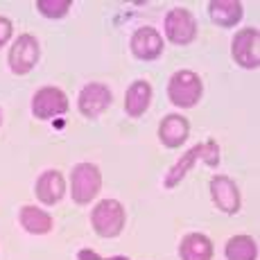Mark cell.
<instances>
[{
	"label": "cell",
	"instance_id": "cell-1",
	"mask_svg": "<svg viewBox=\"0 0 260 260\" xmlns=\"http://www.w3.org/2000/svg\"><path fill=\"white\" fill-rule=\"evenodd\" d=\"M199 158H202L206 166H211V168L217 166V163H219V147H217V143H215V141H206V143H197L194 147H190L188 152L168 170L166 179H163V186H166V188L179 186V183L188 177V172L192 170V166L199 161Z\"/></svg>",
	"mask_w": 260,
	"mask_h": 260
},
{
	"label": "cell",
	"instance_id": "cell-2",
	"mask_svg": "<svg viewBox=\"0 0 260 260\" xmlns=\"http://www.w3.org/2000/svg\"><path fill=\"white\" fill-rule=\"evenodd\" d=\"M204 86L197 73L192 71H177L168 82V98L174 107L190 109L202 100Z\"/></svg>",
	"mask_w": 260,
	"mask_h": 260
},
{
	"label": "cell",
	"instance_id": "cell-3",
	"mask_svg": "<svg viewBox=\"0 0 260 260\" xmlns=\"http://www.w3.org/2000/svg\"><path fill=\"white\" fill-rule=\"evenodd\" d=\"M102 190V174L93 163H77L71 172V194L79 206L91 204Z\"/></svg>",
	"mask_w": 260,
	"mask_h": 260
},
{
	"label": "cell",
	"instance_id": "cell-4",
	"mask_svg": "<svg viewBox=\"0 0 260 260\" xmlns=\"http://www.w3.org/2000/svg\"><path fill=\"white\" fill-rule=\"evenodd\" d=\"M124 206L118 199H102L91 213V224L100 238H118L124 229Z\"/></svg>",
	"mask_w": 260,
	"mask_h": 260
},
{
	"label": "cell",
	"instance_id": "cell-5",
	"mask_svg": "<svg viewBox=\"0 0 260 260\" xmlns=\"http://www.w3.org/2000/svg\"><path fill=\"white\" fill-rule=\"evenodd\" d=\"M163 27H166L168 41L174 43V46H188V43H192L197 39V21L183 7L170 9Z\"/></svg>",
	"mask_w": 260,
	"mask_h": 260
},
{
	"label": "cell",
	"instance_id": "cell-6",
	"mask_svg": "<svg viewBox=\"0 0 260 260\" xmlns=\"http://www.w3.org/2000/svg\"><path fill=\"white\" fill-rule=\"evenodd\" d=\"M231 54L242 68H258L260 66V32L256 27H244L233 37Z\"/></svg>",
	"mask_w": 260,
	"mask_h": 260
},
{
	"label": "cell",
	"instance_id": "cell-7",
	"mask_svg": "<svg viewBox=\"0 0 260 260\" xmlns=\"http://www.w3.org/2000/svg\"><path fill=\"white\" fill-rule=\"evenodd\" d=\"M68 95L57 86H43L34 93L32 98V113L39 120H50V118H57L63 116L68 111Z\"/></svg>",
	"mask_w": 260,
	"mask_h": 260
},
{
	"label": "cell",
	"instance_id": "cell-8",
	"mask_svg": "<svg viewBox=\"0 0 260 260\" xmlns=\"http://www.w3.org/2000/svg\"><path fill=\"white\" fill-rule=\"evenodd\" d=\"M113 98H111V88L107 84H100V82H91L79 91L77 98V107L82 111V116L86 118H98L111 107Z\"/></svg>",
	"mask_w": 260,
	"mask_h": 260
},
{
	"label": "cell",
	"instance_id": "cell-9",
	"mask_svg": "<svg viewBox=\"0 0 260 260\" xmlns=\"http://www.w3.org/2000/svg\"><path fill=\"white\" fill-rule=\"evenodd\" d=\"M39 61V41L32 34H21L9 50V68L14 75H27Z\"/></svg>",
	"mask_w": 260,
	"mask_h": 260
},
{
	"label": "cell",
	"instance_id": "cell-10",
	"mask_svg": "<svg viewBox=\"0 0 260 260\" xmlns=\"http://www.w3.org/2000/svg\"><path fill=\"white\" fill-rule=\"evenodd\" d=\"M211 197L213 204L226 215H236L240 211V190L236 186V181L224 174L211 179Z\"/></svg>",
	"mask_w": 260,
	"mask_h": 260
},
{
	"label": "cell",
	"instance_id": "cell-11",
	"mask_svg": "<svg viewBox=\"0 0 260 260\" xmlns=\"http://www.w3.org/2000/svg\"><path fill=\"white\" fill-rule=\"evenodd\" d=\"M129 46H132V52L136 59L154 61V59H158L163 52V37L154 27H138L136 32L132 34Z\"/></svg>",
	"mask_w": 260,
	"mask_h": 260
},
{
	"label": "cell",
	"instance_id": "cell-12",
	"mask_svg": "<svg viewBox=\"0 0 260 260\" xmlns=\"http://www.w3.org/2000/svg\"><path fill=\"white\" fill-rule=\"evenodd\" d=\"M37 199L46 206H54L57 202H61L63 192H66V181H63V174L59 170H46L41 177L37 179V186H34Z\"/></svg>",
	"mask_w": 260,
	"mask_h": 260
},
{
	"label": "cell",
	"instance_id": "cell-13",
	"mask_svg": "<svg viewBox=\"0 0 260 260\" xmlns=\"http://www.w3.org/2000/svg\"><path fill=\"white\" fill-rule=\"evenodd\" d=\"M188 134H190V122L179 113H170L158 124V141L170 149L181 147L188 141Z\"/></svg>",
	"mask_w": 260,
	"mask_h": 260
},
{
	"label": "cell",
	"instance_id": "cell-14",
	"mask_svg": "<svg viewBox=\"0 0 260 260\" xmlns=\"http://www.w3.org/2000/svg\"><path fill=\"white\" fill-rule=\"evenodd\" d=\"M152 84L145 79H136L124 93V111L129 118H141L152 104Z\"/></svg>",
	"mask_w": 260,
	"mask_h": 260
},
{
	"label": "cell",
	"instance_id": "cell-15",
	"mask_svg": "<svg viewBox=\"0 0 260 260\" xmlns=\"http://www.w3.org/2000/svg\"><path fill=\"white\" fill-rule=\"evenodd\" d=\"M208 14H211L213 23L219 27H233L242 21V3H238V0H211Z\"/></svg>",
	"mask_w": 260,
	"mask_h": 260
},
{
	"label": "cell",
	"instance_id": "cell-16",
	"mask_svg": "<svg viewBox=\"0 0 260 260\" xmlns=\"http://www.w3.org/2000/svg\"><path fill=\"white\" fill-rule=\"evenodd\" d=\"M18 219H21V226L32 236H46L54 226L52 215L37 206H23L18 213Z\"/></svg>",
	"mask_w": 260,
	"mask_h": 260
},
{
	"label": "cell",
	"instance_id": "cell-17",
	"mask_svg": "<svg viewBox=\"0 0 260 260\" xmlns=\"http://www.w3.org/2000/svg\"><path fill=\"white\" fill-rule=\"evenodd\" d=\"M181 260H211L213 258V242L204 233H188L179 244Z\"/></svg>",
	"mask_w": 260,
	"mask_h": 260
},
{
	"label": "cell",
	"instance_id": "cell-18",
	"mask_svg": "<svg viewBox=\"0 0 260 260\" xmlns=\"http://www.w3.org/2000/svg\"><path fill=\"white\" fill-rule=\"evenodd\" d=\"M226 260H256L258 244L251 236H233L224 247Z\"/></svg>",
	"mask_w": 260,
	"mask_h": 260
},
{
	"label": "cell",
	"instance_id": "cell-19",
	"mask_svg": "<svg viewBox=\"0 0 260 260\" xmlns=\"http://www.w3.org/2000/svg\"><path fill=\"white\" fill-rule=\"evenodd\" d=\"M71 0H37V9L46 18H63L71 12Z\"/></svg>",
	"mask_w": 260,
	"mask_h": 260
},
{
	"label": "cell",
	"instance_id": "cell-20",
	"mask_svg": "<svg viewBox=\"0 0 260 260\" xmlns=\"http://www.w3.org/2000/svg\"><path fill=\"white\" fill-rule=\"evenodd\" d=\"M12 34H14V25L9 18H5V16H0V48L5 46V43L12 39Z\"/></svg>",
	"mask_w": 260,
	"mask_h": 260
},
{
	"label": "cell",
	"instance_id": "cell-21",
	"mask_svg": "<svg viewBox=\"0 0 260 260\" xmlns=\"http://www.w3.org/2000/svg\"><path fill=\"white\" fill-rule=\"evenodd\" d=\"M77 258L79 260H104V258H100L95 251H88V249H82V251L77 253Z\"/></svg>",
	"mask_w": 260,
	"mask_h": 260
},
{
	"label": "cell",
	"instance_id": "cell-22",
	"mask_svg": "<svg viewBox=\"0 0 260 260\" xmlns=\"http://www.w3.org/2000/svg\"><path fill=\"white\" fill-rule=\"evenodd\" d=\"M104 260H132V258H127V256H111V258H104Z\"/></svg>",
	"mask_w": 260,
	"mask_h": 260
},
{
	"label": "cell",
	"instance_id": "cell-23",
	"mask_svg": "<svg viewBox=\"0 0 260 260\" xmlns=\"http://www.w3.org/2000/svg\"><path fill=\"white\" fill-rule=\"evenodd\" d=\"M0 122H3V111H0Z\"/></svg>",
	"mask_w": 260,
	"mask_h": 260
}]
</instances>
